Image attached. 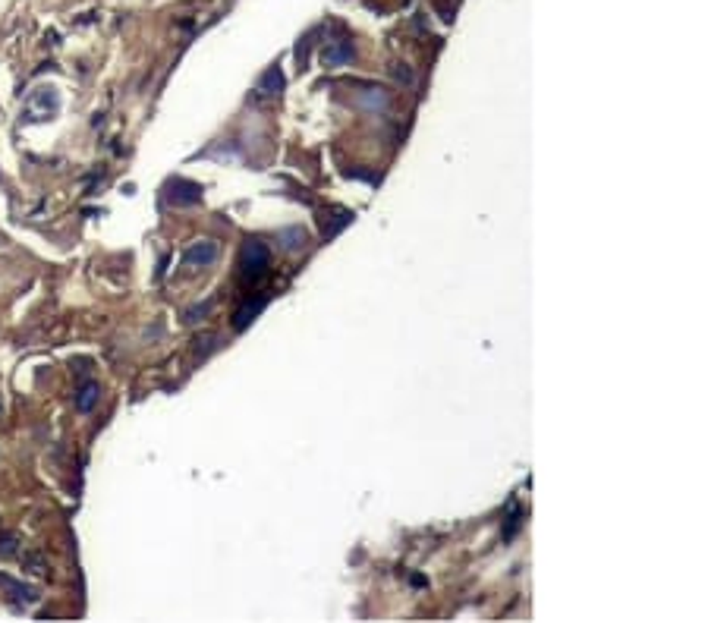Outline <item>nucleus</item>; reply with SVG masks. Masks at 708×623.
I'll use <instances>...</instances> for the list:
<instances>
[{"instance_id":"nucleus-2","label":"nucleus","mask_w":708,"mask_h":623,"mask_svg":"<svg viewBox=\"0 0 708 623\" xmlns=\"http://www.w3.org/2000/svg\"><path fill=\"white\" fill-rule=\"evenodd\" d=\"M214 258H218V242L205 240V242H195V246H189L186 255H183V262H186L189 268H208Z\"/></svg>"},{"instance_id":"nucleus-4","label":"nucleus","mask_w":708,"mask_h":623,"mask_svg":"<svg viewBox=\"0 0 708 623\" xmlns=\"http://www.w3.org/2000/svg\"><path fill=\"white\" fill-rule=\"evenodd\" d=\"M98 397H101V387H98V381H88V384H82V387L76 390L73 403H76L79 413H92L94 403H98Z\"/></svg>"},{"instance_id":"nucleus-1","label":"nucleus","mask_w":708,"mask_h":623,"mask_svg":"<svg viewBox=\"0 0 708 623\" xmlns=\"http://www.w3.org/2000/svg\"><path fill=\"white\" fill-rule=\"evenodd\" d=\"M268 265H271V252L262 240H249L246 249H242V274L249 277V283L262 281L268 274Z\"/></svg>"},{"instance_id":"nucleus-6","label":"nucleus","mask_w":708,"mask_h":623,"mask_svg":"<svg viewBox=\"0 0 708 623\" xmlns=\"http://www.w3.org/2000/svg\"><path fill=\"white\" fill-rule=\"evenodd\" d=\"M0 585L3 589H10V592L16 595V598H23L25 605H35L38 601V592L31 589V585H23V583H13V579H7V576H0Z\"/></svg>"},{"instance_id":"nucleus-9","label":"nucleus","mask_w":708,"mask_h":623,"mask_svg":"<svg viewBox=\"0 0 708 623\" xmlns=\"http://www.w3.org/2000/svg\"><path fill=\"white\" fill-rule=\"evenodd\" d=\"M16 545H19V535H16V532H3V535H0V557H13Z\"/></svg>"},{"instance_id":"nucleus-7","label":"nucleus","mask_w":708,"mask_h":623,"mask_svg":"<svg viewBox=\"0 0 708 623\" xmlns=\"http://www.w3.org/2000/svg\"><path fill=\"white\" fill-rule=\"evenodd\" d=\"M283 88V73L281 70H268L265 79H262V86H258V92L262 94H277Z\"/></svg>"},{"instance_id":"nucleus-10","label":"nucleus","mask_w":708,"mask_h":623,"mask_svg":"<svg viewBox=\"0 0 708 623\" xmlns=\"http://www.w3.org/2000/svg\"><path fill=\"white\" fill-rule=\"evenodd\" d=\"M283 240H290L287 249H296V246H303V230H283Z\"/></svg>"},{"instance_id":"nucleus-5","label":"nucleus","mask_w":708,"mask_h":623,"mask_svg":"<svg viewBox=\"0 0 708 623\" xmlns=\"http://www.w3.org/2000/svg\"><path fill=\"white\" fill-rule=\"evenodd\" d=\"M353 60V44L350 41H340V44H331L325 51V63L327 66H343V63Z\"/></svg>"},{"instance_id":"nucleus-8","label":"nucleus","mask_w":708,"mask_h":623,"mask_svg":"<svg viewBox=\"0 0 708 623\" xmlns=\"http://www.w3.org/2000/svg\"><path fill=\"white\" fill-rule=\"evenodd\" d=\"M262 309H265V299H255V303H252V305H246V309H240V312H236V321H233V327H236V331H242V327L249 325V321L255 318V315H258V312H262Z\"/></svg>"},{"instance_id":"nucleus-11","label":"nucleus","mask_w":708,"mask_h":623,"mask_svg":"<svg viewBox=\"0 0 708 623\" xmlns=\"http://www.w3.org/2000/svg\"><path fill=\"white\" fill-rule=\"evenodd\" d=\"M394 76H397V79H403V82H406V86H409V82H413V73H409V70H406V66H403V63H397V66H394Z\"/></svg>"},{"instance_id":"nucleus-3","label":"nucleus","mask_w":708,"mask_h":623,"mask_svg":"<svg viewBox=\"0 0 708 623\" xmlns=\"http://www.w3.org/2000/svg\"><path fill=\"white\" fill-rule=\"evenodd\" d=\"M167 199H170L173 205H195L202 199V189L195 186V183H189V179H173L170 186H167Z\"/></svg>"}]
</instances>
